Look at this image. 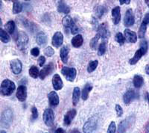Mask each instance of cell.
Wrapping results in <instances>:
<instances>
[{
    "label": "cell",
    "mask_w": 149,
    "mask_h": 133,
    "mask_svg": "<svg viewBox=\"0 0 149 133\" xmlns=\"http://www.w3.org/2000/svg\"><path fill=\"white\" fill-rule=\"evenodd\" d=\"M99 38H100V37H99L98 34H96V35H95V37L91 40V41H90V48H91L93 50H95V49H96L97 43H98V40H99Z\"/></svg>",
    "instance_id": "cell-37"
},
{
    "label": "cell",
    "mask_w": 149,
    "mask_h": 133,
    "mask_svg": "<svg viewBox=\"0 0 149 133\" xmlns=\"http://www.w3.org/2000/svg\"><path fill=\"white\" fill-rule=\"evenodd\" d=\"M15 28H16L15 22H14L13 20L8 21L7 23L5 24V31L10 34H14V31H15Z\"/></svg>",
    "instance_id": "cell-29"
},
{
    "label": "cell",
    "mask_w": 149,
    "mask_h": 133,
    "mask_svg": "<svg viewBox=\"0 0 149 133\" xmlns=\"http://www.w3.org/2000/svg\"><path fill=\"white\" fill-rule=\"evenodd\" d=\"M31 54L33 55L34 57H37L40 55V50L39 48L34 47L33 48L32 50H31Z\"/></svg>",
    "instance_id": "cell-43"
},
{
    "label": "cell",
    "mask_w": 149,
    "mask_h": 133,
    "mask_svg": "<svg viewBox=\"0 0 149 133\" xmlns=\"http://www.w3.org/2000/svg\"><path fill=\"white\" fill-rule=\"evenodd\" d=\"M45 62H46V58L44 56H40L38 59V64L40 66H42L44 65Z\"/></svg>",
    "instance_id": "cell-44"
},
{
    "label": "cell",
    "mask_w": 149,
    "mask_h": 133,
    "mask_svg": "<svg viewBox=\"0 0 149 133\" xmlns=\"http://www.w3.org/2000/svg\"><path fill=\"white\" fill-rule=\"evenodd\" d=\"M22 10V5L20 2L15 1L14 2V5H13V13L14 14H19Z\"/></svg>",
    "instance_id": "cell-33"
},
{
    "label": "cell",
    "mask_w": 149,
    "mask_h": 133,
    "mask_svg": "<svg viewBox=\"0 0 149 133\" xmlns=\"http://www.w3.org/2000/svg\"><path fill=\"white\" fill-rule=\"evenodd\" d=\"M54 70V64L53 62H50L49 64H48L47 65L43 67L42 70L40 72V75L39 77L40 79L43 80L46 76H48L49 75L52 73Z\"/></svg>",
    "instance_id": "cell-11"
},
{
    "label": "cell",
    "mask_w": 149,
    "mask_h": 133,
    "mask_svg": "<svg viewBox=\"0 0 149 133\" xmlns=\"http://www.w3.org/2000/svg\"><path fill=\"white\" fill-rule=\"evenodd\" d=\"M146 133H149V126L147 127V130H146Z\"/></svg>",
    "instance_id": "cell-52"
},
{
    "label": "cell",
    "mask_w": 149,
    "mask_h": 133,
    "mask_svg": "<svg viewBox=\"0 0 149 133\" xmlns=\"http://www.w3.org/2000/svg\"><path fill=\"white\" fill-rule=\"evenodd\" d=\"M63 35L61 32H57L54 33L52 40V44L56 48H58L63 44Z\"/></svg>",
    "instance_id": "cell-14"
},
{
    "label": "cell",
    "mask_w": 149,
    "mask_h": 133,
    "mask_svg": "<svg viewBox=\"0 0 149 133\" xmlns=\"http://www.w3.org/2000/svg\"><path fill=\"white\" fill-rule=\"evenodd\" d=\"M116 130V123L113 121H112L111 123H110V126H109L107 133H115Z\"/></svg>",
    "instance_id": "cell-40"
},
{
    "label": "cell",
    "mask_w": 149,
    "mask_h": 133,
    "mask_svg": "<svg viewBox=\"0 0 149 133\" xmlns=\"http://www.w3.org/2000/svg\"><path fill=\"white\" fill-rule=\"evenodd\" d=\"M70 133H80V132L77 130H74L73 131H72Z\"/></svg>",
    "instance_id": "cell-49"
},
{
    "label": "cell",
    "mask_w": 149,
    "mask_h": 133,
    "mask_svg": "<svg viewBox=\"0 0 149 133\" xmlns=\"http://www.w3.org/2000/svg\"><path fill=\"white\" fill-rule=\"evenodd\" d=\"M17 98L20 101V102H24L26 101L27 98V89L25 85H19L17 88Z\"/></svg>",
    "instance_id": "cell-15"
},
{
    "label": "cell",
    "mask_w": 149,
    "mask_h": 133,
    "mask_svg": "<svg viewBox=\"0 0 149 133\" xmlns=\"http://www.w3.org/2000/svg\"><path fill=\"white\" fill-rule=\"evenodd\" d=\"M61 74H63V76L70 82H73L74 78L76 77L77 71L75 68L73 67H67V66H63L61 70Z\"/></svg>",
    "instance_id": "cell-8"
},
{
    "label": "cell",
    "mask_w": 149,
    "mask_h": 133,
    "mask_svg": "<svg viewBox=\"0 0 149 133\" xmlns=\"http://www.w3.org/2000/svg\"><path fill=\"white\" fill-rule=\"evenodd\" d=\"M145 2H146V5H148V7L149 8V0H146V1H145Z\"/></svg>",
    "instance_id": "cell-51"
},
{
    "label": "cell",
    "mask_w": 149,
    "mask_h": 133,
    "mask_svg": "<svg viewBox=\"0 0 149 133\" xmlns=\"http://www.w3.org/2000/svg\"><path fill=\"white\" fill-rule=\"evenodd\" d=\"M13 121V111L10 109H5L1 115V126L2 128H9Z\"/></svg>",
    "instance_id": "cell-4"
},
{
    "label": "cell",
    "mask_w": 149,
    "mask_h": 133,
    "mask_svg": "<svg viewBox=\"0 0 149 133\" xmlns=\"http://www.w3.org/2000/svg\"><path fill=\"white\" fill-rule=\"evenodd\" d=\"M95 17L98 19H100L103 17L104 14L107 11V8L104 7V6H102V5H98L95 8Z\"/></svg>",
    "instance_id": "cell-27"
},
{
    "label": "cell",
    "mask_w": 149,
    "mask_h": 133,
    "mask_svg": "<svg viewBox=\"0 0 149 133\" xmlns=\"http://www.w3.org/2000/svg\"><path fill=\"white\" fill-rule=\"evenodd\" d=\"M121 5H124V4H127V5H129L130 3V0H120Z\"/></svg>",
    "instance_id": "cell-46"
},
{
    "label": "cell",
    "mask_w": 149,
    "mask_h": 133,
    "mask_svg": "<svg viewBox=\"0 0 149 133\" xmlns=\"http://www.w3.org/2000/svg\"><path fill=\"white\" fill-rule=\"evenodd\" d=\"M98 62L97 60H95V61H91V62L89 63L88 66H87V71L88 73H93L94 70L96 69V67L98 66Z\"/></svg>",
    "instance_id": "cell-35"
},
{
    "label": "cell",
    "mask_w": 149,
    "mask_h": 133,
    "mask_svg": "<svg viewBox=\"0 0 149 133\" xmlns=\"http://www.w3.org/2000/svg\"><path fill=\"white\" fill-rule=\"evenodd\" d=\"M146 97H147L148 102L149 103V93H147V94H146Z\"/></svg>",
    "instance_id": "cell-50"
},
{
    "label": "cell",
    "mask_w": 149,
    "mask_h": 133,
    "mask_svg": "<svg viewBox=\"0 0 149 133\" xmlns=\"http://www.w3.org/2000/svg\"><path fill=\"white\" fill-rule=\"evenodd\" d=\"M16 88L15 84L14 82L10 81V79H5L2 81V84H1V94L3 96H10L13 94Z\"/></svg>",
    "instance_id": "cell-3"
},
{
    "label": "cell",
    "mask_w": 149,
    "mask_h": 133,
    "mask_svg": "<svg viewBox=\"0 0 149 133\" xmlns=\"http://www.w3.org/2000/svg\"><path fill=\"white\" fill-rule=\"evenodd\" d=\"M116 111L117 116L121 117L123 114V109L120 105H116Z\"/></svg>",
    "instance_id": "cell-41"
},
{
    "label": "cell",
    "mask_w": 149,
    "mask_h": 133,
    "mask_svg": "<svg viewBox=\"0 0 149 133\" xmlns=\"http://www.w3.org/2000/svg\"><path fill=\"white\" fill-rule=\"evenodd\" d=\"M1 133H6V132H5L4 130H2V131H1Z\"/></svg>",
    "instance_id": "cell-53"
},
{
    "label": "cell",
    "mask_w": 149,
    "mask_h": 133,
    "mask_svg": "<svg viewBox=\"0 0 149 133\" xmlns=\"http://www.w3.org/2000/svg\"><path fill=\"white\" fill-rule=\"evenodd\" d=\"M98 35L100 38H103V39H106V38H109L110 36V33L107 28V24L106 22H103L101 25H99L98 27Z\"/></svg>",
    "instance_id": "cell-12"
},
{
    "label": "cell",
    "mask_w": 149,
    "mask_h": 133,
    "mask_svg": "<svg viewBox=\"0 0 149 133\" xmlns=\"http://www.w3.org/2000/svg\"><path fill=\"white\" fill-rule=\"evenodd\" d=\"M0 39L2 43H7L10 41V37L8 34L7 32L4 30L3 29H0Z\"/></svg>",
    "instance_id": "cell-31"
},
{
    "label": "cell",
    "mask_w": 149,
    "mask_h": 133,
    "mask_svg": "<svg viewBox=\"0 0 149 133\" xmlns=\"http://www.w3.org/2000/svg\"><path fill=\"white\" fill-rule=\"evenodd\" d=\"M139 94L134 90H128L125 94H124L123 100L125 104L128 105L130 102L134 101V99H136L139 98Z\"/></svg>",
    "instance_id": "cell-10"
},
{
    "label": "cell",
    "mask_w": 149,
    "mask_h": 133,
    "mask_svg": "<svg viewBox=\"0 0 149 133\" xmlns=\"http://www.w3.org/2000/svg\"><path fill=\"white\" fill-rule=\"evenodd\" d=\"M62 22H63V25L65 28L70 29V32L72 34H77L78 32V28L76 26L71 17L68 15L65 16L63 18Z\"/></svg>",
    "instance_id": "cell-7"
},
{
    "label": "cell",
    "mask_w": 149,
    "mask_h": 133,
    "mask_svg": "<svg viewBox=\"0 0 149 133\" xmlns=\"http://www.w3.org/2000/svg\"><path fill=\"white\" fill-rule=\"evenodd\" d=\"M106 51H107V43H106V42H102L98 46V55L99 56H102L106 52Z\"/></svg>",
    "instance_id": "cell-36"
},
{
    "label": "cell",
    "mask_w": 149,
    "mask_h": 133,
    "mask_svg": "<svg viewBox=\"0 0 149 133\" xmlns=\"http://www.w3.org/2000/svg\"><path fill=\"white\" fill-rule=\"evenodd\" d=\"M80 95H81V90L78 87H75L72 92V103L73 106H76L79 101Z\"/></svg>",
    "instance_id": "cell-28"
},
{
    "label": "cell",
    "mask_w": 149,
    "mask_h": 133,
    "mask_svg": "<svg viewBox=\"0 0 149 133\" xmlns=\"http://www.w3.org/2000/svg\"><path fill=\"white\" fill-rule=\"evenodd\" d=\"M48 99L49 101V104L52 106H57L59 104V97L55 91H51L48 94Z\"/></svg>",
    "instance_id": "cell-20"
},
{
    "label": "cell",
    "mask_w": 149,
    "mask_h": 133,
    "mask_svg": "<svg viewBox=\"0 0 149 133\" xmlns=\"http://www.w3.org/2000/svg\"><path fill=\"white\" fill-rule=\"evenodd\" d=\"M146 29H147V25L144 23V22H142L140 27H139V32H138V37L139 38H144L146 32Z\"/></svg>",
    "instance_id": "cell-34"
},
{
    "label": "cell",
    "mask_w": 149,
    "mask_h": 133,
    "mask_svg": "<svg viewBox=\"0 0 149 133\" xmlns=\"http://www.w3.org/2000/svg\"><path fill=\"white\" fill-rule=\"evenodd\" d=\"M133 83L135 88H139L142 87V85L144 83V79L141 76L139 75H135L134 77V80H133Z\"/></svg>",
    "instance_id": "cell-30"
},
{
    "label": "cell",
    "mask_w": 149,
    "mask_h": 133,
    "mask_svg": "<svg viewBox=\"0 0 149 133\" xmlns=\"http://www.w3.org/2000/svg\"><path fill=\"white\" fill-rule=\"evenodd\" d=\"M135 116L134 115H130L128 118L122 120L119 125V128H118V133H125L127 130L129 128L131 127L135 121Z\"/></svg>",
    "instance_id": "cell-5"
},
{
    "label": "cell",
    "mask_w": 149,
    "mask_h": 133,
    "mask_svg": "<svg viewBox=\"0 0 149 133\" xmlns=\"http://www.w3.org/2000/svg\"><path fill=\"white\" fill-rule=\"evenodd\" d=\"M29 36L26 34V32H19V33L17 34V45L18 46V48L20 50H23L26 49V47L27 46L28 43H29Z\"/></svg>",
    "instance_id": "cell-6"
},
{
    "label": "cell",
    "mask_w": 149,
    "mask_h": 133,
    "mask_svg": "<svg viewBox=\"0 0 149 133\" xmlns=\"http://www.w3.org/2000/svg\"><path fill=\"white\" fill-rule=\"evenodd\" d=\"M10 68H11L12 72H13L14 74L17 75V74H20L22 69V62H21L20 60H19V59L12 60L10 63Z\"/></svg>",
    "instance_id": "cell-13"
},
{
    "label": "cell",
    "mask_w": 149,
    "mask_h": 133,
    "mask_svg": "<svg viewBox=\"0 0 149 133\" xmlns=\"http://www.w3.org/2000/svg\"><path fill=\"white\" fill-rule=\"evenodd\" d=\"M54 133H64V130L62 128H58L55 130Z\"/></svg>",
    "instance_id": "cell-47"
},
{
    "label": "cell",
    "mask_w": 149,
    "mask_h": 133,
    "mask_svg": "<svg viewBox=\"0 0 149 133\" xmlns=\"http://www.w3.org/2000/svg\"><path fill=\"white\" fill-rule=\"evenodd\" d=\"M120 8L119 6L113 8L112 10V17H113V22L115 25L119 24L121 20V14H120Z\"/></svg>",
    "instance_id": "cell-21"
},
{
    "label": "cell",
    "mask_w": 149,
    "mask_h": 133,
    "mask_svg": "<svg viewBox=\"0 0 149 133\" xmlns=\"http://www.w3.org/2000/svg\"><path fill=\"white\" fill-rule=\"evenodd\" d=\"M98 126V120L95 116L91 117L84 123L83 127L84 133H95Z\"/></svg>",
    "instance_id": "cell-2"
},
{
    "label": "cell",
    "mask_w": 149,
    "mask_h": 133,
    "mask_svg": "<svg viewBox=\"0 0 149 133\" xmlns=\"http://www.w3.org/2000/svg\"><path fill=\"white\" fill-rule=\"evenodd\" d=\"M42 118H43V121L46 126H49V127L52 126L54 122V114L53 110L51 108H47L45 110Z\"/></svg>",
    "instance_id": "cell-9"
},
{
    "label": "cell",
    "mask_w": 149,
    "mask_h": 133,
    "mask_svg": "<svg viewBox=\"0 0 149 133\" xmlns=\"http://www.w3.org/2000/svg\"><path fill=\"white\" fill-rule=\"evenodd\" d=\"M124 34H125V39L129 43H134L137 41V34H136V32H134L130 30V29H125L124 31Z\"/></svg>",
    "instance_id": "cell-16"
},
{
    "label": "cell",
    "mask_w": 149,
    "mask_h": 133,
    "mask_svg": "<svg viewBox=\"0 0 149 133\" xmlns=\"http://www.w3.org/2000/svg\"><path fill=\"white\" fill-rule=\"evenodd\" d=\"M116 41L117 43H119V44H124L125 43V36H123V34L121 32H118L116 34Z\"/></svg>",
    "instance_id": "cell-38"
},
{
    "label": "cell",
    "mask_w": 149,
    "mask_h": 133,
    "mask_svg": "<svg viewBox=\"0 0 149 133\" xmlns=\"http://www.w3.org/2000/svg\"><path fill=\"white\" fill-rule=\"evenodd\" d=\"M58 11L59 13H61V14H67L70 12V8L69 5H67V4L65 3L63 1H60L58 2Z\"/></svg>",
    "instance_id": "cell-22"
},
{
    "label": "cell",
    "mask_w": 149,
    "mask_h": 133,
    "mask_svg": "<svg viewBox=\"0 0 149 133\" xmlns=\"http://www.w3.org/2000/svg\"><path fill=\"white\" fill-rule=\"evenodd\" d=\"M44 54L48 57H52L54 54V50L51 46H48L44 50Z\"/></svg>",
    "instance_id": "cell-39"
},
{
    "label": "cell",
    "mask_w": 149,
    "mask_h": 133,
    "mask_svg": "<svg viewBox=\"0 0 149 133\" xmlns=\"http://www.w3.org/2000/svg\"><path fill=\"white\" fill-rule=\"evenodd\" d=\"M52 85L55 90H61L63 86V81L58 74H54L52 78Z\"/></svg>",
    "instance_id": "cell-18"
},
{
    "label": "cell",
    "mask_w": 149,
    "mask_h": 133,
    "mask_svg": "<svg viewBox=\"0 0 149 133\" xmlns=\"http://www.w3.org/2000/svg\"><path fill=\"white\" fill-rule=\"evenodd\" d=\"M148 48V47L147 41H145V40L143 41H142L140 44V48H139L137 51L136 52L134 57H133L131 59H130V61H129L130 64L134 65L137 63L139 60H140V58H142V57L143 56L146 52H147Z\"/></svg>",
    "instance_id": "cell-1"
},
{
    "label": "cell",
    "mask_w": 149,
    "mask_h": 133,
    "mask_svg": "<svg viewBox=\"0 0 149 133\" xmlns=\"http://www.w3.org/2000/svg\"><path fill=\"white\" fill-rule=\"evenodd\" d=\"M69 52H70V49H69L67 46H64L61 48V52H60V56H61V61L63 63H66L68 62Z\"/></svg>",
    "instance_id": "cell-24"
},
{
    "label": "cell",
    "mask_w": 149,
    "mask_h": 133,
    "mask_svg": "<svg viewBox=\"0 0 149 133\" xmlns=\"http://www.w3.org/2000/svg\"><path fill=\"white\" fill-rule=\"evenodd\" d=\"M142 22L146 23V25L149 23V13H147V14L145 15L144 18H143V20H142Z\"/></svg>",
    "instance_id": "cell-45"
},
{
    "label": "cell",
    "mask_w": 149,
    "mask_h": 133,
    "mask_svg": "<svg viewBox=\"0 0 149 133\" xmlns=\"http://www.w3.org/2000/svg\"><path fill=\"white\" fill-rule=\"evenodd\" d=\"M93 89V85L91 84L87 83L85 85V86L84 87L83 90H82V94H81V97L83 99V100H86L88 99L89 94L91 91V90Z\"/></svg>",
    "instance_id": "cell-26"
},
{
    "label": "cell",
    "mask_w": 149,
    "mask_h": 133,
    "mask_svg": "<svg viewBox=\"0 0 149 133\" xmlns=\"http://www.w3.org/2000/svg\"><path fill=\"white\" fill-rule=\"evenodd\" d=\"M29 75L32 77L33 78H37L39 76L40 72L38 68L36 66H31L29 69Z\"/></svg>",
    "instance_id": "cell-32"
},
{
    "label": "cell",
    "mask_w": 149,
    "mask_h": 133,
    "mask_svg": "<svg viewBox=\"0 0 149 133\" xmlns=\"http://www.w3.org/2000/svg\"><path fill=\"white\" fill-rule=\"evenodd\" d=\"M75 115H76V110L75 109H71L68 111L66 114H65L64 119H63L65 126H70L72 123V120L75 117Z\"/></svg>",
    "instance_id": "cell-19"
},
{
    "label": "cell",
    "mask_w": 149,
    "mask_h": 133,
    "mask_svg": "<svg viewBox=\"0 0 149 133\" xmlns=\"http://www.w3.org/2000/svg\"><path fill=\"white\" fill-rule=\"evenodd\" d=\"M145 71H146V74L149 75V64H147L146 66V68H145Z\"/></svg>",
    "instance_id": "cell-48"
},
{
    "label": "cell",
    "mask_w": 149,
    "mask_h": 133,
    "mask_svg": "<svg viewBox=\"0 0 149 133\" xmlns=\"http://www.w3.org/2000/svg\"><path fill=\"white\" fill-rule=\"evenodd\" d=\"M31 117H32V120H36L38 118V111H37V108L34 106L31 108Z\"/></svg>",
    "instance_id": "cell-42"
},
{
    "label": "cell",
    "mask_w": 149,
    "mask_h": 133,
    "mask_svg": "<svg viewBox=\"0 0 149 133\" xmlns=\"http://www.w3.org/2000/svg\"><path fill=\"white\" fill-rule=\"evenodd\" d=\"M36 41H37V44L40 45V46H44L48 41L47 36L43 32H40L37 34Z\"/></svg>",
    "instance_id": "cell-23"
},
{
    "label": "cell",
    "mask_w": 149,
    "mask_h": 133,
    "mask_svg": "<svg viewBox=\"0 0 149 133\" xmlns=\"http://www.w3.org/2000/svg\"><path fill=\"white\" fill-rule=\"evenodd\" d=\"M71 43L72 45L75 48L81 46L84 43V38L83 37H82L81 34H78V35L74 36V38L72 39Z\"/></svg>",
    "instance_id": "cell-25"
},
{
    "label": "cell",
    "mask_w": 149,
    "mask_h": 133,
    "mask_svg": "<svg viewBox=\"0 0 149 133\" xmlns=\"http://www.w3.org/2000/svg\"><path fill=\"white\" fill-rule=\"evenodd\" d=\"M134 22H135V20H134L132 9H127L125 13V20H124L125 25L127 27L132 26L134 24Z\"/></svg>",
    "instance_id": "cell-17"
}]
</instances>
